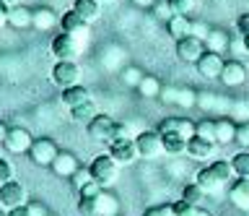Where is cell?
Returning a JSON list of instances; mask_svg holds the SVG:
<instances>
[{
  "mask_svg": "<svg viewBox=\"0 0 249 216\" xmlns=\"http://www.w3.org/2000/svg\"><path fill=\"white\" fill-rule=\"evenodd\" d=\"M57 143L52 141V138H34V143H31L29 149V159L34 161L36 167H52V161L57 159Z\"/></svg>",
  "mask_w": 249,
  "mask_h": 216,
  "instance_id": "6da1fadb",
  "label": "cell"
},
{
  "mask_svg": "<svg viewBox=\"0 0 249 216\" xmlns=\"http://www.w3.org/2000/svg\"><path fill=\"white\" fill-rule=\"evenodd\" d=\"M135 146L143 159H156L163 154V136L159 130H140L135 136Z\"/></svg>",
  "mask_w": 249,
  "mask_h": 216,
  "instance_id": "7a4b0ae2",
  "label": "cell"
},
{
  "mask_svg": "<svg viewBox=\"0 0 249 216\" xmlns=\"http://www.w3.org/2000/svg\"><path fill=\"white\" fill-rule=\"evenodd\" d=\"M117 161L109 157V154H99L96 159L91 161V175H93V180H96L101 188H107V185H112L114 180H117Z\"/></svg>",
  "mask_w": 249,
  "mask_h": 216,
  "instance_id": "3957f363",
  "label": "cell"
},
{
  "mask_svg": "<svg viewBox=\"0 0 249 216\" xmlns=\"http://www.w3.org/2000/svg\"><path fill=\"white\" fill-rule=\"evenodd\" d=\"M78 79H81V68L75 65V60H57V63H54L52 81L57 83L60 89L78 86Z\"/></svg>",
  "mask_w": 249,
  "mask_h": 216,
  "instance_id": "277c9868",
  "label": "cell"
},
{
  "mask_svg": "<svg viewBox=\"0 0 249 216\" xmlns=\"http://www.w3.org/2000/svg\"><path fill=\"white\" fill-rule=\"evenodd\" d=\"M26 198H29V196H26V188H23L18 180H11V182L0 185V206L8 208V211L26 206V203H29Z\"/></svg>",
  "mask_w": 249,
  "mask_h": 216,
  "instance_id": "5b68a950",
  "label": "cell"
},
{
  "mask_svg": "<svg viewBox=\"0 0 249 216\" xmlns=\"http://www.w3.org/2000/svg\"><path fill=\"white\" fill-rule=\"evenodd\" d=\"M208 52V47H205V42L200 39V37H195V34H190L187 39H182V42H177V58L182 60V63H195L197 65L200 63V58Z\"/></svg>",
  "mask_w": 249,
  "mask_h": 216,
  "instance_id": "8992f818",
  "label": "cell"
},
{
  "mask_svg": "<svg viewBox=\"0 0 249 216\" xmlns=\"http://www.w3.org/2000/svg\"><path fill=\"white\" fill-rule=\"evenodd\" d=\"M52 55L57 60H75L81 55V42H78V37L68 34V32H60L52 39Z\"/></svg>",
  "mask_w": 249,
  "mask_h": 216,
  "instance_id": "52a82bcc",
  "label": "cell"
},
{
  "mask_svg": "<svg viewBox=\"0 0 249 216\" xmlns=\"http://www.w3.org/2000/svg\"><path fill=\"white\" fill-rule=\"evenodd\" d=\"M86 130H89V136L93 138V141L99 143H112L114 141V130H117V122L109 118V115H96L89 125H86Z\"/></svg>",
  "mask_w": 249,
  "mask_h": 216,
  "instance_id": "ba28073f",
  "label": "cell"
},
{
  "mask_svg": "<svg viewBox=\"0 0 249 216\" xmlns=\"http://www.w3.org/2000/svg\"><path fill=\"white\" fill-rule=\"evenodd\" d=\"M31 143H34V138H31V133L26 128H8V136H5V151L11 154H29Z\"/></svg>",
  "mask_w": 249,
  "mask_h": 216,
  "instance_id": "9c48e42d",
  "label": "cell"
},
{
  "mask_svg": "<svg viewBox=\"0 0 249 216\" xmlns=\"http://www.w3.org/2000/svg\"><path fill=\"white\" fill-rule=\"evenodd\" d=\"M195 128H197V122H192L190 118H166V120H161L159 133H177V136L187 138V141H192Z\"/></svg>",
  "mask_w": 249,
  "mask_h": 216,
  "instance_id": "30bf717a",
  "label": "cell"
},
{
  "mask_svg": "<svg viewBox=\"0 0 249 216\" xmlns=\"http://www.w3.org/2000/svg\"><path fill=\"white\" fill-rule=\"evenodd\" d=\"M107 154L117 161V164H122V167L132 164V161L140 157L135 141H112V143H109V151H107Z\"/></svg>",
  "mask_w": 249,
  "mask_h": 216,
  "instance_id": "8fae6325",
  "label": "cell"
},
{
  "mask_svg": "<svg viewBox=\"0 0 249 216\" xmlns=\"http://www.w3.org/2000/svg\"><path fill=\"white\" fill-rule=\"evenodd\" d=\"M223 65H226L223 55H218V52H205V55L200 58V63H197V73L208 81L210 79H221Z\"/></svg>",
  "mask_w": 249,
  "mask_h": 216,
  "instance_id": "7c38bea8",
  "label": "cell"
},
{
  "mask_svg": "<svg viewBox=\"0 0 249 216\" xmlns=\"http://www.w3.org/2000/svg\"><path fill=\"white\" fill-rule=\"evenodd\" d=\"M78 169H81V161L73 151H60L57 159L52 161V172L57 177H73Z\"/></svg>",
  "mask_w": 249,
  "mask_h": 216,
  "instance_id": "4fadbf2b",
  "label": "cell"
},
{
  "mask_svg": "<svg viewBox=\"0 0 249 216\" xmlns=\"http://www.w3.org/2000/svg\"><path fill=\"white\" fill-rule=\"evenodd\" d=\"M221 81H223L229 89L241 86V83L247 81V68H244V63H239V60H226L223 73H221Z\"/></svg>",
  "mask_w": 249,
  "mask_h": 216,
  "instance_id": "5bb4252c",
  "label": "cell"
},
{
  "mask_svg": "<svg viewBox=\"0 0 249 216\" xmlns=\"http://www.w3.org/2000/svg\"><path fill=\"white\" fill-rule=\"evenodd\" d=\"M117 214H120V200H117V196L101 190L93 198V216H117Z\"/></svg>",
  "mask_w": 249,
  "mask_h": 216,
  "instance_id": "9a60e30c",
  "label": "cell"
},
{
  "mask_svg": "<svg viewBox=\"0 0 249 216\" xmlns=\"http://www.w3.org/2000/svg\"><path fill=\"white\" fill-rule=\"evenodd\" d=\"M229 198L233 206L244 208V211H249V180H244V177H236L231 185H229Z\"/></svg>",
  "mask_w": 249,
  "mask_h": 216,
  "instance_id": "2e32d148",
  "label": "cell"
},
{
  "mask_svg": "<svg viewBox=\"0 0 249 216\" xmlns=\"http://www.w3.org/2000/svg\"><path fill=\"white\" fill-rule=\"evenodd\" d=\"M236 130H239V125H236L233 120L218 118V120H215V143L229 146L231 141H236Z\"/></svg>",
  "mask_w": 249,
  "mask_h": 216,
  "instance_id": "e0dca14e",
  "label": "cell"
},
{
  "mask_svg": "<svg viewBox=\"0 0 249 216\" xmlns=\"http://www.w3.org/2000/svg\"><path fill=\"white\" fill-rule=\"evenodd\" d=\"M73 11L86 21V24H93V21H99V16H101V3L99 0H75Z\"/></svg>",
  "mask_w": 249,
  "mask_h": 216,
  "instance_id": "ac0fdd59",
  "label": "cell"
},
{
  "mask_svg": "<svg viewBox=\"0 0 249 216\" xmlns=\"http://www.w3.org/2000/svg\"><path fill=\"white\" fill-rule=\"evenodd\" d=\"M60 24V16L54 13L52 8H47V5H42V8H34V29H39V32H50V29H54Z\"/></svg>",
  "mask_w": 249,
  "mask_h": 216,
  "instance_id": "d6986e66",
  "label": "cell"
},
{
  "mask_svg": "<svg viewBox=\"0 0 249 216\" xmlns=\"http://www.w3.org/2000/svg\"><path fill=\"white\" fill-rule=\"evenodd\" d=\"M166 29H169V34L174 37L177 42H182V39H187V37L192 34V21H190V16L177 13V16H171V21L166 24Z\"/></svg>",
  "mask_w": 249,
  "mask_h": 216,
  "instance_id": "ffe728a7",
  "label": "cell"
},
{
  "mask_svg": "<svg viewBox=\"0 0 249 216\" xmlns=\"http://www.w3.org/2000/svg\"><path fill=\"white\" fill-rule=\"evenodd\" d=\"M60 26H62V32H68L73 37H86V32H89V24H86L75 11H68L65 16L60 19Z\"/></svg>",
  "mask_w": 249,
  "mask_h": 216,
  "instance_id": "44dd1931",
  "label": "cell"
},
{
  "mask_svg": "<svg viewBox=\"0 0 249 216\" xmlns=\"http://www.w3.org/2000/svg\"><path fill=\"white\" fill-rule=\"evenodd\" d=\"M34 24V8H23V5H13L8 13V26L13 29H26Z\"/></svg>",
  "mask_w": 249,
  "mask_h": 216,
  "instance_id": "7402d4cb",
  "label": "cell"
},
{
  "mask_svg": "<svg viewBox=\"0 0 249 216\" xmlns=\"http://www.w3.org/2000/svg\"><path fill=\"white\" fill-rule=\"evenodd\" d=\"M229 34L223 32V29H210L208 37H205V47L208 52H218V55H223L226 50H229Z\"/></svg>",
  "mask_w": 249,
  "mask_h": 216,
  "instance_id": "603a6c76",
  "label": "cell"
},
{
  "mask_svg": "<svg viewBox=\"0 0 249 216\" xmlns=\"http://www.w3.org/2000/svg\"><path fill=\"white\" fill-rule=\"evenodd\" d=\"M96 115H99V110H96V104H93L91 99L70 110V118H73V122H78V125H89V122L96 118Z\"/></svg>",
  "mask_w": 249,
  "mask_h": 216,
  "instance_id": "cb8c5ba5",
  "label": "cell"
},
{
  "mask_svg": "<svg viewBox=\"0 0 249 216\" xmlns=\"http://www.w3.org/2000/svg\"><path fill=\"white\" fill-rule=\"evenodd\" d=\"M213 149H215V143L202 141V138H197V136H195L192 141L187 143V154H190L192 159H197V161L208 159V157H213Z\"/></svg>",
  "mask_w": 249,
  "mask_h": 216,
  "instance_id": "d4e9b609",
  "label": "cell"
},
{
  "mask_svg": "<svg viewBox=\"0 0 249 216\" xmlns=\"http://www.w3.org/2000/svg\"><path fill=\"white\" fill-rule=\"evenodd\" d=\"M195 182H197L200 188L208 193V196H215V193H221V190H223V185L218 182V177L213 175V169H210V167L200 169V172H197V180H195Z\"/></svg>",
  "mask_w": 249,
  "mask_h": 216,
  "instance_id": "484cf974",
  "label": "cell"
},
{
  "mask_svg": "<svg viewBox=\"0 0 249 216\" xmlns=\"http://www.w3.org/2000/svg\"><path fill=\"white\" fill-rule=\"evenodd\" d=\"M210 169H213V175L218 177V182L223 185H231L233 180H236V172H233V164L231 161H223V159H218V161H213V164H208Z\"/></svg>",
  "mask_w": 249,
  "mask_h": 216,
  "instance_id": "4316f807",
  "label": "cell"
},
{
  "mask_svg": "<svg viewBox=\"0 0 249 216\" xmlns=\"http://www.w3.org/2000/svg\"><path fill=\"white\" fill-rule=\"evenodd\" d=\"M197 94L190 86H174V107H182V110H190V107L197 104Z\"/></svg>",
  "mask_w": 249,
  "mask_h": 216,
  "instance_id": "83f0119b",
  "label": "cell"
},
{
  "mask_svg": "<svg viewBox=\"0 0 249 216\" xmlns=\"http://www.w3.org/2000/svg\"><path fill=\"white\" fill-rule=\"evenodd\" d=\"M89 91H86L81 83H78V86H70V89H62V102H65L70 110H73V107H78V104H83V102H89Z\"/></svg>",
  "mask_w": 249,
  "mask_h": 216,
  "instance_id": "f1b7e54d",
  "label": "cell"
},
{
  "mask_svg": "<svg viewBox=\"0 0 249 216\" xmlns=\"http://www.w3.org/2000/svg\"><path fill=\"white\" fill-rule=\"evenodd\" d=\"M138 91H140V97H145V99H153V97H161V81L156 79V76H143V81L138 83Z\"/></svg>",
  "mask_w": 249,
  "mask_h": 216,
  "instance_id": "f546056e",
  "label": "cell"
},
{
  "mask_svg": "<svg viewBox=\"0 0 249 216\" xmlns=\"http://www.w3.org/2000/svg\"><path fill=\"white\" fill-rule=\"evenodd\" d=\"M163 136V151L169 154H187V138L177 136V133H161Z\"/></svg>",
  "mask_w": 249,
  "mask_h": 216,
  "instance_id": "4dcf8cb0",
  "label": "cell"
},
{
  "mask_svg": "<svg viewBox=\"0 0 249 216\" xmlns=\"http://www.w3.org/2000/svg\"><path fill=\"white\" fill-rule=\"evenodd\" d=\"M208 193L200 188L197 182H192V185H184V190H182V200L184 203H192V206H200V200L205 198Z\"/></svg>",
  "mask_w": 249,
  "mask_h": 216,
  "instance_id": "1f68e13d",
  "label": "cell"
},
{
  "mask_svg": "<svg viewBox=\"0 0 249 216\" xmlns=\"http://www.w3.org/2000/svg\"><path fill=\"white\" fill-rule=\"evenodd\" d=\"M233 164V172H236V177H244V180H249V151H239L236 157L231 159Z\"/></svg>",
  "mask_w": 249,
  "mask_h": 216,
  "instance_id": "d6a6232c",
  "label": "cell"
},
{
  "mask_svg": "<svg viewBox=\"0 0 249 216\" xmlns=\"http://www.w3.org/2000/svg\"><path fill=\"white\" fill-rule=\"evenodd\" d=\"M195 136L202 138V141H210V143H215V120H200L197 122V128H195Z\"/></svg>",
  "mask_w": 249,
  "mask_h": 216,
  "instance_id": "836d02e7",
  "label": "cell"
},
{
  "mask_svg": "<svg viewBox=\"0 0 249 216\" xmlns=\"http://www.w3.org/2000/svg\"><path fill=\"white\" fill-rule=\"evenodd\" d=\"M197 104H200L205 112L223 110V107H226V102H218V99H215L213 94H208V91H200V94H197Z\"/></svg>",
  "mask_w": 249,
  "mask_h": 216,
  "instance_id": "e575fe53",
  "label": "cell"
},
{
  "mask_svg": "<svg viewBox=\"0 0 249 216\" xmlns=\"http://www.w3.org/2000/svg\"><path fill=\"white\" fill-rule=\"evenodd\" d=\"M143 76H145V73L140 71V68L130 65V68H124V71H122V81L127 83V86H135V89H138V83L143 81Z\"/></svg>",
  "mask_w": 249,
  "mask_h": 216,
  "instance_id": "d590c367",
  "label": "cell"
},
{
  "mask_svg": "<svg viewBox=\"0 0 249 216\" xmlns=\"http://www.w3.org/2000/svg\"><path fill=\"white\" fill-rule=\"evenodd\" d=\"M70 182H73V188L75 190H81V188H86L89 182H93V175H91V169H86V167H81L78 172L70 177Z\"/></svg>",
  "mask_w": 249,
  "mask_h": 216,
  "instance_id": "8d00e7d4",
  "label": "cell"
},
{
  "mask_svg": "<svg viewBox=\"0 0 249 216\" xmlns=\"http://www.w3.org/2000/svg\"><path fill=\"white\" fill-rule=\"evenodd\" d=\"M153 13H156V19L159 21H171V16H177L174 11H171V5H169V0H159V3L153 5Z\"/></svg>",
  "mask_w": 249,
  "mask_h": 216,
  "instance_id": "74e56055",
  "label": "cell"
},
{
  "mask_svg": "<svg viewBox=\"0 0 249 216\" xmlns=\"http://www.w3.org/2000/svg\"><path fill=\"white\" fill-rule=\"evenodd\" d=\"M171 11L174 13H182V16H187L190 11H195V5H197V0H169Z\"/></svg>",
  "mask_w": 249,
  "mask_h": 216,
  "instance_id": "f35d334b",
  "label": "cell"
},
{
  "mask_svg": "<svg viewBox=\"0 0 249 216\" xmlns=\"http://www.w3.org/2000/svg\"><path fill=\"white\" fill-rule=\"evenodd\" d=\"M145 216H177V208L166 203V206H153V208H148Z\"/></svg>",
  "mask_w": 249,
  "mask_h": 216,
  "instance_id": "ab89813d",
  "label": "cell"
},
{
  "mask_svg": "<svg viewBox=\"0 0 249 216\" xmlns=\"http://www.w3.org/2000/svg\"><path fill=\"white\" fill-rule=\"evenodd\" d=\"M114 141H135V138H132V130H130V125H127V122H117Z\"/></svg>",
  "mask_w": 249,
  "mask_h": 216,
  "instance_id": "60d3db41",
  "label": "cell"
},
{
  "mask_svg": "<svg viewBox=\"0 0 249 216\" xmlns=\"http://www.w3.org/2000/svg\"><path fill=\"white\" fill-rule=\"evenodd\" d=\"M101 190H104V188H101V185H99L96 180H93V182H89V185H86V188H81V190H78V196H81V198H96Z\"/></svg>",
  "mask_w": 249,
  "mask_h": 216,
  "instance_id": "b9f144b4",
  "label": "cell"
},
{
  "mask_svg": "<svg viewBox=\"0 0 249 216\" xmlns=\"http://www.w3.org/2000/svg\"><path fill=\"white\" fill-rule=\"evenodd\" d=\"M13 180V167H11V161L8 159H0V185H5V182H11Z\"/></svg>",
  "mask_w": 249,
  "mask_h": 216,
  "instance_id": "7bdbcfd3",
  "label": "cell"
},
{
  "mask_svg": "<svg viewBox=\"0 0 249 216\" xmlns=\"http://www.w3.org/2000/svg\"><path fill=\"white\" fill-rule=\"evenodd\" d=\"M174 208H177V216H197V206L184 203V200H179V203H174Z\"/></svg>",
  "mask_w": 249,
  "mask_h": 216,
  "instance_id": "ee69618b",
  "label": "cell"
},
{
  "mask_svg": "<svg viewBox=\"0 0 249 216\" xmlns=\"http://www.w3.org/2000/svg\"><path fill=\"white\" fill-rule=\"evenodd\" d=\"M236 143H241V146L249 151V122L239 125V130H236Z\"/></svg>",
  "mask_w": 249,
  "mask_h": 216,
  "instance_id": "f6af8a7d",
  "label": "cell"
},
{
  "mask_svg": "<svg viewBox=\"0 0 249 216\" xmlns=\"http://www.w3.org/2000/svg\"><path fill=\"white\" fill-rule=\"evenodd\" d=\"M236 32H239L241 37H249V11L241 13V16L236 19Z\"/></svg>",
  "mask_w": 249,
  "mask_h": 216,
  "instance_id": "bcb514c9",
  "label": "cell"
},
{
  "mask_svg": "<svg viewBox=\"0 0 249 216\" xmlns=\"http://www.w3.org/2000/svg\"><path fill=\"white\" fill-rule=\"evenodd\" d=\"M29 211H31V216H50V211H47V206L44 203H39V200H29Z\"/></svg>",
  "mask_w": 249,
  "mask_h": 216,
  "instance_id": "7dc6e473",
  "label": "cell"
},
{
  "mask_svg": "<svg viewBox=\"0 0 249 216\" xmlns=\"http://www.w3.org/2000/svg\"><path fill=\"white\" fill-rule=\"evenodd\" d=\"M78 211H81V216H93V198H81L78 200Z\"/></svg>",
  "mask_w": 249,
  "mask_h": 216,
  "instance_id": "c3c4849f",
  "label": "cell"
},
{
  "mask_svg": "<svg viewBox=\"0 0 249 216\" xmlns=\"http://www.w3.org/2000/svg\"><path fill=\"white\" fill-rule=\"evenodd\" d=\"M208 32H210V29H208L205 24H200V21H192V34H195V37H200L202 42H205V37H208Z\"/></svg>",
  "mask_w": 249,
  "mask_h": 216,
  "instance_id": "681fc988",
  "label": "cell"
},
{
  "mask_svg": "<svg viewBox=\"0 0 249 216\" xmlns=\"http://www.w3.org/2000/svg\"><path fill=\"white\" fill-rule=\"evenodd\" d=\"M8 13H11V5H5L3 0H0V26L8 24Z\"/></svg>",
  "mask_w": 249,
  "mask_h": 216,
  "instance_id": "f907efd6",
  "label": "cell"
},
{
  "mask_svg": "<svg viewBox=\"0 0 249 216\" xmlns=\"http://www.w3.org/2000/svg\"><path fill=\"white\" fill-rule=\"evenodd\" d=\"M8 216H31L29 206H21V208H13V211H8Z\"/></svg>",
  "mask_w": 249,
  "mask_h": 216,
  "instance_id": "816d5d0a",
  "label": "cell"
},
{
  "mask_svg": "<svg viewBox=\"0 0 249 216\" xmlns=\"http://www.w3.org/2000/svg\"><path fill=\"white\" fill-rule=\"evenodd\" d=\"M138 5H143V8H153L156 3H159V0H135Z\"/></svg>",
  "mask_w": 249,
  "mask_h": 216,
  "instance_id": "f5cc1de1",
  "label": "cell"
},
{
  "mask_svg": "<svg viewBox=\"0 0 249 216\" xmlns=\"http://www.w3.org/2000/svg\"><path fill=\"white\" fill-rule=\"evenodd\" d=\"M5 136H8V128H5V122H3V120H0V143H3V141H5Z\"/></svg>",
  "mask_w": 249,
  "mask_h": 216,
  "instance_id": "db71d44e",
  "label": "cell"
},
{
  "mask_svg": "<svg viewBox=\"0 0 249 216\" xmlns=\"http://www.w3.org/2000/svg\"><path fill=\"white\" fill-rule=\"evenodd\" d=\"M3 3H5V5H11V8H13V5H18L21 0H3Z\"/></svg>",
  "mask_w": 249,
  "mask_h": 216,
  "instance_id": "11a10c76",
  "label": "cell"
},
{
  "mask_svg": "<svg viewBox=\"0 0 249 216\" xmlns=\"http://www.w3.org/2000/svg\"><path fill=\"white\" fill-rule=\"evenodd\" d=\"M241 39H244V52L249 55V37H241Z\"/></svg>",
  "mask_w": 249,
  "mask_h": 216,
  "instance_id": "9f6ffc18",
  "label": "cell"
},
{
  "mask_svg": "<svg viewBox=\"0 0 249 216\" xmlns=\"http://www.w3.org/2000/svg\"><path fill=\"white\" fill-rule=\"evenodd\" d=\"M197 216H210V211H205V208H197Z\"/></svg>",
  "mask_w": 249,
  "mask_h": 216,
  "instance_id": "6f0895ef",
  "label": "cell"
},
{
  "mask_svg": "<svg viewBox=\"0 0 249 216\" xmlns=\"http://www.w3.org/2000/svg\"><path fill=\"white\" fill-rule=\"evenodd\" d=\"M99 3H109V0H99Z\"/></svg>",
  "mask_w": 249,
  "mask_h": 216,
  "instance_id": "680465c9",
  "label": "cell"
},
{
  "mask_svg": "<svg viewBox=\"0 0 249 216\" xmlns=\"http://www.w3.org/2000/svg\"><path fill=\"white\" fill-rule=\"evenodd\" d=\"M0 216H8V214H0Z\"/></svg>",
  "mask_w": 249,
  "mask_h": 216,
  "instance_id": "91938a15",
  "label": "cell"
},
{
  "mask_svg": "<svg viewBox=\"0 0 249 216\" xmlns=\"http://www.w3.org/2000/svg\"><path fill=\"white\" fill-rule=\"evenodd\" d=\"M50 216H52V214H50Z\"/></svg>",
  "mask_w": 249,
  "mask_h": 216,
  "instance_id": "94428289",
  "label": "cell"
}]
</instances>
